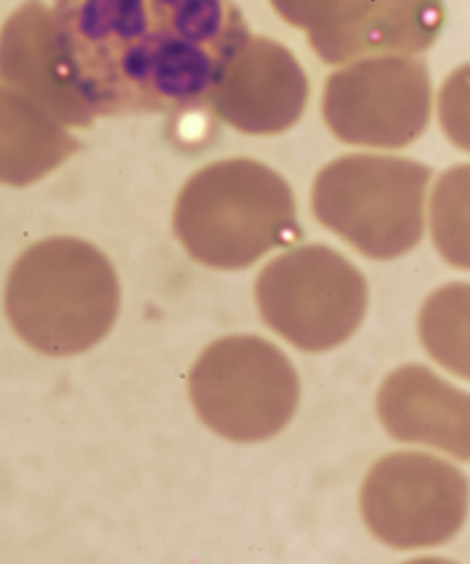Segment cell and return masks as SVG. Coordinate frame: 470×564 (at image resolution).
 Returning <instances> with one entry per match:
<instances>
[{
    "mask_svg": "<svg viewBox=\"0 0 470 564\" xmlns=\"http://www.w3.org/2000/svg\"><path fill=\"white\" fill-rule=\"evenodd\" d=\"M68 84L90 117L206 106L252 37L233 0H56Z\"/></svg>",
    "mask_w": 470,
    "mask_h": 564,
    "instance_id": "cell-1",
    "label": "cell"
},
{
    "mask_svg": "<svg viewBox=\"0 0 470 564\" xmlns=\"http://www.w3.org/2000/svg\"><path fill=\"white\" fill-rule=\"evenodd\" d=\"M120 285L95 245L52 238L30 247L13 265L7 313L24 343L51 357L95 348L111 332Z\"/></svg>",
    "mask_w": 470,
    "mask_h": 564,
    "instance_id": "cell-2",
    "label": "cell"
},
{
    "mask_svg": "<svg viewBox=\"0 0 470 564\" xmlns=\"http://www.w3.org/2000/svg\"><path fill=\"white\" fill-rule=\"evenodd\" d=\"M173 225L189 256L219 271L254 265L299 234L285 178L250 159L216 162L195 173L178 195Z\"/></svg>",
    "mask_w": 470,
    "mask_h": 564,
    "instance_id": "cell-3",
    "label": "cell"
},
{
    "mask_svg": "<svg viewBox=\"0 0 470 564\" xmlns=\"http://www.w3.org/2000/svg\"><path fill=\"white\" fill-rule=\"evenodd\" d=\"M430 167L398 156L348 155L313 186L318 221L371 260L408 254L423 238Z\"/></svg>",
    "mask_w": 470,
    "mask_h": 564,
    "instance_id": "cell-4",
    "label": "cell"
},
{
    "mask_svg": "<svg viewBox=\"0 0 470 564\" xmlns=\"http://www.w3.org/2000/svg\"><path fill=\"white\" fill-rule=\"evenodd\" d=\"M189 395L200 421L230 442H265L291 423L299 379L282 349L254 335L211 344L195 362Z\"/></svg>",
    "mask_w": 470,
    "mask_h": 564,
    "instance_id": "cell-5",
    "label": "cell"
},
{
    "mask_svg": "<svg viewBox=\"0 0 470 564\" xmlns=\"http://www.w3.org/2000/svg\"><path fill=\"white\" fill-rule=\"evenodd\" d=\"M261 318L272 332L309 354L346 343L360 326L368 285L337 250L307 245L271 261L255 282Z\"/></svg>",
    "mask_w": 470,
    "mask_h": 564,
    "instance_id": "cell-6",
    "label": "cell"
},
{
    "mask_svg": "<svg viewBox=\"0 0 470 564\" xmlns=\"http://www.w3.org/2000/svg\"><path fill=\"white\" fill-rule=\"evenodd\" d=\"M469 502V480L456 465L414 451L379 459L360 491L368 530L395 550L452 541L464 525Z\"/></svg>",
    "mask_w": 470,
    "mask_h": 564,
    "instance_id": "cell-7",
    "label": "cell"
},
{
    "mask_svg": "<svg viewBox=\"0 0 470 564\" xmlns=\"http://www.w3.org/2000/svg\"><path fill=\"white\" fill-rule=\"evenodd\" d=\"M321 112L346 144L401 150L430 122V74L414 57L359 59L327 78Z\"/></svg>",
    "mask_w": 470,
    "mask_h": 564,
    "instance_id": "cell-8",
    "label": "cell"
},
{
    "mask_svg": "<svg viewBox=\"0 0 470 564\" xmlns=\"http://www.w3.org/2000/svg\"><path fill=\"white\" fill-rule=\"evenodd\" d=\"M307 100L309 82L293 52L269 37H250L206 106L239 133L269 137L293 128Z\"/></svg>",
    "mask_w": 470,
    "mask_h": 564,
    "instance_id": "cell-9",
    "label": "cell"
},
{
    "mask_svg": "<svg viewBox=\"0 0 470 564\" xmlns=\"http://www.w3.org/2000/svg\"><path fill=\"white\" fill-rule=\"evenodd\" d=\"M376 414L387 434L470 462V393L430 368L401 366L382 382Z\"/></svg>",
    "mask_w": 470,
    "mask_h": 564,
    "instance_id": "cell-10",
    "label": "cell"
},
{
    "mask_svg": "<svg viewBox=\"0 0 470 564\" xmlns=\"http://www.w3.org/2000/svg\"><path fill=\"white\" fill-rule=\"evenodd\" d=\"M0 82L29 96L57 122L87 128L95 122L68 84L51 10L29 0L0 30Z\"/></svg>",
    "mask_w": 470,
    "mask_h": 564,
    "instance_id": "cell-11",
    "label": "cell"
},
{
    "mask_svg": "<svg viewBox=\"0 0 470 564\" xmlns=\"http://www.w3.org/2000/svg\"><path fill=\"white\" fill-rule=\"evenodd\" d=\"M445 23L442 0H379L351 29L307 35L316 56L327 65L368 57L412 56L430 48Z\"/></svg>",
    "mask_w": 470,
    "mask_h": 564,
    "instance_id": "cell-12",
    "label": "cell"
},
{
    "mask_svg": "<svg viewBox=\"0 0 470 564\" xmlns=\"http://www.w3.org/2000/svg\"><path fill=\"white\" fill-rule=\"evenodd\" d=\"M78 150V140L51 112L0 82V184L29 186Z\"/></svg>",
    "mask_w": 470,
    "mask_h": 564,
    "instance_id": "cell-13",
    "label": "cell"
},
{
    "mask_svg": "<svg viewBox=\"0 0 470 564\" xmlns=\"http://www.w3.org/2000/svg\"><path fill=\"white\" fill-rule=\"evenodd\" d=\"M419 337L437 365L470 381V283L442 285L426 299Z\"/></svg>",
    "mask_w": 470,
    "mask_h": 564,
    "instance_id": "cell-14",
    "label": "cell"
},
{
    "mask_svg": "<svg viewBox=\"0 0 470 564\" xmlns=\"http://www.w3.org/2000/svg\"><path fill=\"white\" fill-rule=\"evenodd\" d=\"M430 223L442 260L470 272V164L439 177L431 195Z\"/></svg>",
    "mask_w": 470,
    "mask_h": 564,
    "instance_id": "cell-15",
    "label": "cell"
},
{
    "mask_svg": "<svg viewBox=\"0 0 470 564\" xmlns=\"http://www.w3.org/2000/svg\"><path fill=\"white\" fill-rule=\"evenodd\" d=\"M379 0H271L277 15L307 35L337 34L351 29Z\"/></svg>",
    "mask_w": 470,
    "mask_h": 564,
    "instance_id": "cell-16",
    "label": "cell"
},
{
    "mask_svg": "<svg viewBox=\"0 0 470 564\" xmlns=\"http://www.w3.org/2000/svg\"><path fill=\"white\" fill-rule=\"evenodd\" d=\"M439 123L456 148L470 153V63L456 68L442 84Z\"/></svg>",
    "mask_w": 470,
    "mask_h": 564,
    "instance_id": "cell-17",
    "label": "cell"
},
{
    "mask_svg": "<svg viewBox=\"0 0 470 564\" xmlns=\"http://www.w3.org/2000/svg\"><path fill=\"white\" fill-rule=\"evenodd\" d=\"M403 564H459L456 561H450V558L442 557H417L412 558V561H406Z\"/></svg>",
    "mask_w": 470,
    "mask_h": 564,
    "instance_id": "cell-18",
    "label": "cell"
}]
</instances>
